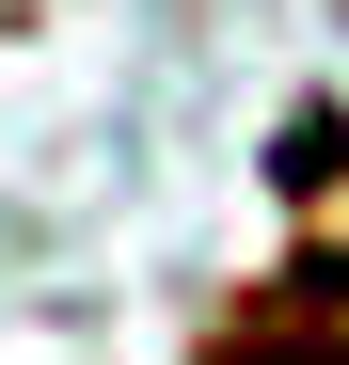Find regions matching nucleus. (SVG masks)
Here are the masks:
<instances>
[{
    "label": "nucleus",
    "instance_id": "f257e3e1",
    "mask_svg": "<svg viewBox=\"0 0 349 365\" xmlns=\"http://www.w3.org/2000/svg\"><path fill=\"white\" fill-rule=\"evenodd\" d=\"M207 365H349V255H302L286 286H254Z\"/></svg>",
    "mask_w": 349,
    "mask_h": 365
}]
</instances>
